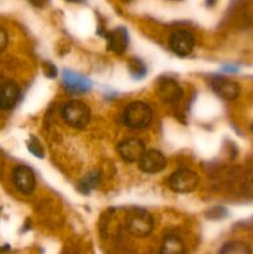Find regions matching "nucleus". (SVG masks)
<instances>
[{"label":"nucleus","instance_id":"nucleus-1","mask_svg":"<svg viewBox=\"0 0 253 254\" xmlns=\"http://www.w3.org/2000/svg\"><path fill=\"white\" fill-rule=\"evenodd\" d=\"M153 121V109L140 101L131 102L123 112V122L129 129L141 130L149 127Z\"/></svg>","mask_w":253,"mask_h":254},{"label":"nucleus","instance_id":"nucleus-2","mask_svg":"<svg viewBox=\"0 0 253 254\" xmlns=\"http://www.w3.org/2000/svg\"><path fill=\"white\" fill-rule=\"evenodd\" d=\"M61 116L69 127L83 129L88 126L91 121V109L84 102L74 99L64 104Z\"/></svg>","mask_w":253,"mask_h":254},{"label":"nucleus","instance_id":"nucleus-3","mask_svg":"<svg viewBox=\"0 0 253 254\" xmlns=\"http://www.w3.org/2000/svg\"><path fill=\"white\" fill-rule=\"evenodd\" d=\"M126 226L128 232L134 237H148L154 230V218L145 210L138 208L126 216Z\"/></svg>","mask_w":253,"mask_h":254},{"label":"nucleus","instance_id":"nucleus-4","mask_svg":"<svg viewBox=\"0 0 253 254\" xmlns=\"http://www.w3.org/2000/svg\"><path fill=\"white\" fill-rule=\"evenodd\" d=\"M200 178L197 173L190 170V169H179L174 171L169 178V188L178 193H189L193 192L197 189Z\"/></svg>","mask_w":253,"mask_h":254},{"label":"nucleus","instance_id":"nucleus-5","mask_svg":"<svg viewBox=\"0 0 253 254\" xmlns=\"http://www.w3.org/2000/svg\"><path fill=\"white\" fill-rule=\"evenodd\" d=\"M119 156L126 163H139L146 151L145 144L138 138H129L121 141L117 146Z\"/></svg>","mask_w":253,"mask_h":254},{"label":"nucleus","instance_id":"nucleus-6","mask_svg":"<svg viewBox=\"0 0 253 254\" xmlns=\"http://www.w3.org/2000/svg\"><path fill=\"white\" fill-rule=\"evenodd\" d=\"M12 181L15 188L24 195H30L36 188V176L34 170L26 165H19L14 169Z\"/></svg>","mask_w":253,"mask_h":254},{"label":"nucleus","instance_id":"nucleus-7","mask_svg":"<svg viewBox=\"0 0 253 254\" xmlns=\"http://www.w3.org/2000/svg\"><path fill=\"white\" fill-rule=\"evenodd\" d=\"M169 46L174 54L179 56H188L195 47V37L186 30H178L171 34L169 39Z\"/></svg>","mask_w":253,"mask_h":254},{"label":"nucleus","instance_id":"nucleus-8","mask_svg":"<svg viewBox=\"0 0 253 254\" xmlns=\"http://www.w3.org/2000/svg\"><path fill=\"white\" fill-rule=\"evenodd\" d=\"M156 92H158L161 101L169 104L178 103L184 96L183 88L179 86L178 82L174 81L173 78H169V77H164V78L159 79Z\"/></svg>","mask_w":253,"mask_h":254},{"label":"nucleus","instance_id":"nucleus-9","mask_svg":"<svg viewBox=\"0 0 253 254\" xmlns=\"http://www.w3.org/2000/svg\"><path fill=\"white\" fill-rule=\"evenodd\" d=\"M166 168V159L159 150H146L139 160V169L145 174H158Z\"/></svg>","mask_w":253,"mask_h":254},{"label":"nucleus","instance_id":"nucleus-10","mask_svg":"<svg viewBox=\"0 0 253 254\" xmlns=\"http://www.w3.org/2000/svg\"><path fill=\"white\" fill-rule=\"evenodd\" d=\"M62 83L64 88L72 93H84L92 88L91 79L69 69L62 71Z\"/></svg>","mask_w":253,"mask_h":254},{"label":"nucleus","instance_id":"nucleus-11","mask_svg":"<svg viewBox=\"0 0 253 254\" xmlns=\"http://www.w3.org/2000/svg\"><path fill=\"white\" fill-rule=\"evenodd\" d=\"M211 88L216 94L226 101H233L240 94V87L236 82L226 78V77L217 76L211 79Z\"/></svg>","mask_w":253,"mask_h":254},{"label":"nucleus","instance_id":"nucleus-12","mask_svg":"<svg viewBox=\"0 0 253 254\" xmlns=\"http://www.w3.org/2000/svg\"><path fill=\"white\" fill-rule=\"evenodd\" d=\"M21 91L16 82L6 81L0 87V108L4 111L12 109L19 102Z\"/></svg>","mask_w":253,"mask_h":254},{"label":"nucleus","instance_id":"nucleus-13","mask_svg":"<svg viewBox=\"0 0 253 254\" xmlns=\"http://www.w3.org/2000/svg\"><path fill=\"white\" fill-rule=\"evenodd\" d=\"M107 44L111 51L122 54L126 50L129 45V35L124 27H117L107 34Z\"/></svg>","mask_w":253,"mask_h":254},{"label":"nucleus","instance_id":"nucleus-14","mask_svg":"<svg viewBox=\"0 0 253 254\" xmlns=\"http://www.w3.org/2000/svg\"><path fill=\"white\" fill-rule=\"evenodd\" d=\"M160 251L164 254H181L185 253V245L176 236H168L163 241Z\"/></svg>","mask_w":253,"mask_h":254},{"label":"nucleus","instance_id":"nucleus-15","mask_svg":"<svg viewBox=\"0 0 253 254\" xmlns=\"http://www.w3.org/2000/svg\"><path fill=\"white\" fill-rule=\"evenodd\" d=\"M220 253L223 254H247L251 253V248L242 242H228L221 248Z\"/></svg>","mask_w":253,"mask_h":254},{"label":"nucleus","instance_id":"nucleus-16","mask_svg":"<svg viewBox=\"0 0 253 254\" xmlns=\"http://www.w3.org/2000/svg\"><path fill=\"white\" fill-rule=\"evenodd\" d=\"M129 68H130L131 74H133L134 77H136V78H143L146 73L145 64H144L143 62L138 59H134L133 61L130 62V64H129Z\"/></svg>","mask_w":253,"mask_h":254},{"label":"nucleus","instance_id":"nucleus-17","mask_svg":"<svg viewBox=\"0 0 253 254\" xmlns=\"http://www.w3.org/2000/svg\"><path fill=\"white\" fill-rule=\"evenodd\" d=\"M27 148H29V150L31 151L35 156L44 158V150H42L41 145H40V143L37 141V139H35L34 136H31L30 141L27 143Z\"/></svg>","mask_w":253,"mask_h":254},{"label":"nucleus","instance_id":"nucleus-18","mask_svg":"<svg viewBox=\"0 0 253 254\" xmlns=\"http://www.w3.org/2000/svg\"><path fill=\"white\" fill-rule=\"evenodd\" d=\"M7 44H9V35L4 27L0 26V54L6 49Z\"/></svg>","mask_w":253,"mask_h":254},{"label":"nucleus","instance_id":"nucleus-19","mask_svg":"<svg viewBox=\"0 0 253 254\" xmlns=\"http://www.w3.org/2000/svg\"><path fill=\"white\" fill-rule=\"evenodd\" d=\"M29 1L31 2V4L34 5V6L44 7V6H46L47 4H49L50 0H29Z\"/></svg>","mask_w":253,"mask_h":254},{"label":"nucleus","instance_id":"nucleus-20","mask_svg":"<svg viewBox=\"0 0 253 254\" xmlns=\"http://www.w3.org/2000/svg\"><path fill=\"white\" fill-rule=\"evenodd\" d=\"M68 1H72V2H81V1H83V0H68Z\"/></svg>","mask_w":253,"mask_h":254},{"label":"nucleus","instance_id":"nucleus-21","mask_svg":"<svg viewBox=\"0 0 253 254\" xmlns=\"http://www.w3.org/2000/svg\"><path fill=\"white\" fill-rule=\"evenodd\" d=\"M213 1H215V0H207L208 5H212V4H213Z\"/></svg>","mask_w":253,"mask_h":254}]
</instances>
